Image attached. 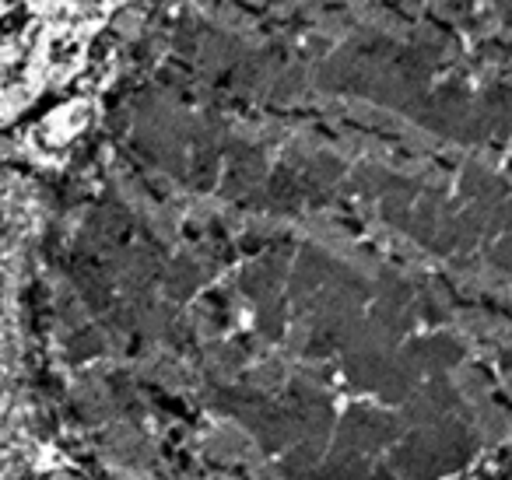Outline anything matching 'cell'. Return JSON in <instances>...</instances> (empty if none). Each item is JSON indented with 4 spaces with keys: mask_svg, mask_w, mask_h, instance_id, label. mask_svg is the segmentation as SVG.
<instances>
[{
    "mask_svg": "<svg viewBox=\"0 0 512 480\" xmlns=\"http://www.w3.org/2000/svg\"><path fill=\"white\" fill-rule=\"evenodd\" d=\"M50 176L0 162V480H36L53 435L39 337Z\"/></svg>",
    "mask_w": 512,
    "mask_h": 480,
    "instance_id": "1",
    "label": "cell"
},
{
    "mask_svg": "<svg viewBox=\"0 0 512 480\" xmlns=\"http://www.w3.org/2000/svg\"><path fill=\"white\" fill-rule=\"evenodd\" d=\"M120 8H0V127L99 67Z\"/></svg>",
    "mask_w": 512,
    "mask_h": 480,
    "instance_id": "2",
    "label": "cell"
},
{
    "mask_svg": "<svg viewBox=\"0 0 512 480\" xmlns=\"http://www.w3.org/2000/svg\"><path fill=\"white\" fill-rule=\"evenodd\" d=\"M36 480H95V477H88V473H81V470H46V473H39Z\"/></svg>",
    "mask_w": 512,
    "mask_h": 480,
    "instance_id": "3",
    "label": "cell"
}]
</instances>
